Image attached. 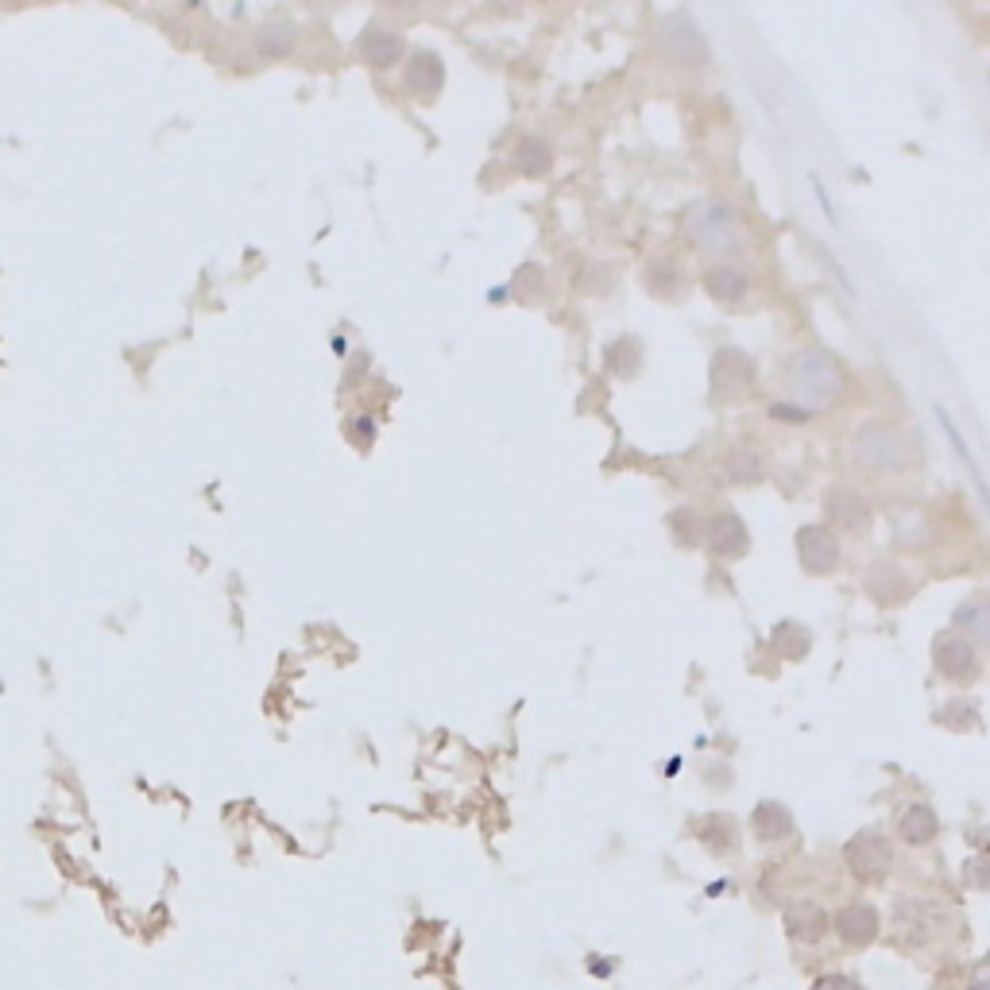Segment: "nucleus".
Returning <instances> with one entry per match:
<instances>
[{"label":"nucleus","instance_id":"nucleus-1","mask_svg":"<svg viewBox=\"0 0 990 990\" xmlns=\"http://www.w3.org/2000/svg\"><path fill=\"white\" fill-rule=\"evenodd\" d=\"M789 391H793V399L801 402V410H809V414L817 407H828V402H835L843 391L840 364H835L824 348H809V352H801L793 364H789Z\"/></svg>","mask_w":990,"mask_h":990},{"label":"nucleus","instance_id":"nucleus-2","mask_svg":"<svg viewBox=\"0 0 990 990\" xmlns=\"http://www.w3.org/2000/svg\"><path fill=\"white\" fill-rule=\"evenodd\" d=\"M688 240L704 252H739L742 247V229H739V217L724 206V201H701V206L688 213Z\"/></svg>","mask_w":990,"mask_h":990},{"label":"nucleus","instance_id":"nucleus-3","mask_svg":"<svg viewBox=\"0 0 990 990\" xmlns=\"http://www.w3.org/2000/svg\"><path fill=\"white\" fill-rule=\"evenodd\" d=\"M855 456L863 461V468L897 472L909 464L913 449L902 430H889V425H863L855 438Z\"/></svg>","mask_w":990,"mask_h":990},{"label":"nucleus","instance_id":"nucleus-4","mask_svg":"<svg viewBox=\"0 0 990 990\" xmlns=\"http://www.w3.org/2000/svg\"><path fill=\"white\" fill-rule=\"evenodd\" d=\"M843 863L851 866V874L863 882H878L882 874L889 871V863H894V847H889V840L882 832H859L847 840V847H843Z\"/></svg>","mask_w":990,"mask_h":990},{"label":"nucleus","instance_id":"nucleus-5","mask_svg":"<svg viewBox=\"0 0 990 990\" xmlns=\"http://www.w3.org/2000/svg\"><path fill=\"white\" fill-rule=\"evenodd\" d=\"M750 387H755V364H750V356H742L739 348H719L712 356V399L735 402Z\"/></svg>","mask_w":990,"mask_h":990},{"label":"nucleus","instance_id":"nucleus-6","mask_svg":"<svg viewBox=\"0 0 990 990\" xmlns=\"http://www.w3.org/2000/svg\"><path fill=\"white\" fill-rule=\"evenodd\" d=\"M662 43H665V51H670V59L685 62V66H704V62H708V43H704V35L696 31V23L688 20L685 12H673L670 20H665Z\"/></svg>","mask_w":990,"mask_h":990},{"label":"nucleus","instance_id":"nucleus-7","mask_svg":"<svg viewBox=\"0 0 990 990\" xmlns=\"http://www.w3.org/2000/svg\"><path fill=\"white\" fill-rule=\"evenodd\" d=\"M797 554H801L804 572L824 577V572H832L835 561H840V541H835V534L828 530V526L812 523V526H801V530H797Z\"/></svg>","mask_w":990,"mask_h":990},{"label":"nucleus","instance_id":"nucleus-8","mask_svg":"<svg viewBox=\"0 0 990 990\" xmlns=\"http://www.w3.org/2000/svg\"><path fill=\"white\" fill-rule=\"evenodd\" d=\"M933 662L944 677L971 681L975 673H979V650H975V642L963 639V634H940L933 646Z\"/></svg>","mask_w":990,"mask_h":990},{"label":"nucleus","instance_id":"nucleus-9","mask_svg":"<svg viewBox=\"0 0 990 990\" xmlns=\"http://www.w3.org/2000/svg\"><path fill=\"white\" fill-rule=\"evenodd\" d=\"M835 936L851 948H866L878 936V909L866 902H851L835 913Z\"/></svg>","mask_w":990,"mask_h":990},{"label":"nucleus","instance_id":"nucleus-10","mask_svg":"<svg viewBox=\"0 0 990 990\" xmlns=\"http://www.w3.org/2000/svg\"><path fill=\"white\" fill-rule=\"evenodd\" d=\"M407 89L414 93V97L430 101L441 93V85H445V66H441V59L433 51H414L407 59Z\"/></svg>","mask_w":990,"mask_h":990},{"label":"nucleus","instance_id":"nucleus-11","mask_svg":"<svg viewBox=\"0 0 990 990\" xmlns=\"http://www.w3.org/2000/svg\"><path fill=\"white\" fill-rule=\"evenodd\" d=\"M824 507H828V515H832V523L851 534H863L866 526H871V507H866L863 495L851 492V487H832Z\"/></svg>","mask_w":990,"mask_h":990},{"label":"nucleus","instance_id":"nucleus-12","mask_svg":"<svg viewBox=\"0 0 990 990\" xmlns=\"http://www.w3.org/2000/svg\"><path fill=\"white\" fill-rule=\"evenodd\" d=\"M747 526L735 510H719L708 523V546L716 557H742L747 554Z\"/></svg>","mask_w":990,"mask_h":990},{"label":"nucleus","instance_id":"nucleus-13","mask_svg":"<svg viewBox=\"0 0 990 990\" xmlns=\"http://www.w3.org/2000/svg\"><path fill=\"white\" fill-rule=\"evenodd\" d=\"M360 54H364V62H368V66L387 70V66H394V62L402 59V39L394 35V31L368 28L360 35Z\"/></svg>","mask_w":990,"mask_h":990},{"label":"nucleus","instance_id":"nucleus-14","mask_svg":"<svg viewBox=\"0 0 990 990\" xmlns=\"http://www.w3.org/2000/svg\"><path fill=\"white\" fill-rule=\"evenodd\" d=\"M786 928H789L793 940L812 944V940H820V936L828 933V917H824V909H820L817 902H793L786 909Z\"/></svg>","mask_w":990,"mask_h":990},{"label":"nucleus","instance_id":"nucleus-15","mask_svg":"<svg viewBox=\"0 0 990 990\" xmlns=\"http://www.w3.org/2000/svg\"><path fill=\"white\" fill-rule=\"evenodd\" d=\"M936 812L928 809V804H909V809L902 812V817H897V835H902L905 843H909V847H920V843H928L936 835Z\"/></svg>","mask_w":990,"mask_h":990},{"label":"nucleus","instance_id":"nucleus-16","mask_svg":"<svg viewBox=\"0 0 990 990\" xmlns=\"http://www.w3.org/2000/svg\"><path fill=\"white\" fill-rule=\"evenodd\" d=\"M294 39H298V28H294L286 15H275V20H267L260 31H255V43H260V51L267 54V59H283V54H291Z\"/></svg>","mask_w":990,"mask_h":990},{"label":"nucleus","instance_id":"nucleus-17","mask_svg":"<svg viewBox=\"0 0 990 990\" xmlns=\"http://www.w3.org/2000/svg\"><path fill=\"white\" fill-rule=\"evenodd\" d=\"M704 291H708L716 302H739L742 294H747V275L735 271V267H724V263H716V267L704 271Z\"/></svg>","mask_w":990,"mask_h":990},{"label":"nucleus","instance_id":"nucleus-18","mask_svg":"<svg viewBox=\"0 0 990 990\" xmlns=\"http://www.w3.org/2000/svg\"><path fill=\"white\" fill-rule=\"evenodd\" d=\"M755 832L762 835V840H786L789 832H793V817H789V809L781 801H762L755 809Z\"/></svg>","mask_w":990,"mask_h":990},{"label":"nucleus","instance_id":"nucleus-19","mask_svg":"<svg viewBox=\"0 0 990 990\" xmlns=\"http://www.w3.org/2000/svg\"><path fill=\"white\" fill-rule=\"evenodd\" d=\"M549 162H554V151H549V144H546V139H538V136H526L523 144L515 147V167L523 170L526 178H538V175H546V170H549Z\"/></svg>","mask_w":990,"mask_h":990},{"label":"nucleus","instance_id":"nucleus-20","mask_svg":"<svg viewBox=\"0 0 990 990\" xmlns=\"http://www.w3.org/2000/svg\"><path fill=\"white\" fill-rule=\"evenodd\" d=\"M866 592L878 603H897L905 596V577L894 569V565H878V569L866 577Z\"/></svg>","mask_w":990,"mask_h":990},{"label":"nucleus","instance_id":"nucleus-21","mask_svg":"<svg viewBox=\"0 0 990 990\" xmlns=\"http://www.w3.org/2000/svg\"><path fill=\"white\" fill-rule=\"evenodd\" d=\"M770 642H773V650H781L786 657H801L804 650H809V631H804L801 623H793V619H786V623L773 626Z\"/></svg>","mask_w":990,"mask_h":990},{"label":"nucleus","instance_id":"nucleus-22","mask_svg":"<svg viewBox=\"0 0 990 990\" xmlns=\"http://www.w3.org/2000/svg\"><path fill=\"white\" fill-rule=\"evenodd\" d=\"M639 360H642V348H639V340H634V337H623L619 345L608 348V364L619 371V376H634Z\"/></svg>","mask_w":990,"mask_h":990},{"label":"nucleus","instance_id":"nucleus-23","mask_svg":"<svg viewBox=\"0 0 990 990\" xmlns=\"http://www.w3.org/2000/svg\"><path fill=\"white\" fill-rule=\"evenodd\" d=\"M956 623L963 626V631H971L979 642L987 639L990 626H987V608H982V600H967L963 608L956 611Z\"/></svg>","mask_w":990,"mask_h":990},{"label":"nucleus","instance_id":"nucleus-24","mask_svg":"<svg viewBox=\"0 0 990 990\" xmlns=\"http://www.w3.org/2000/svg\"><path fill=\"white\" fill-rule=\"evenodd\" d=\"M731 476L742 480V484H758V480H762V461H758L750 449H735L731 453Z\"/></svg>","mask_w":990,"mask_h":990},{"label":"nucleus","instance_id":"nucleus-25","mask_svg":"<svg viewBox=\"0 0 990 990\" xmlns=\"http://www.w3.org/2000/svg\"><path fill=\"white\" fill-rule=\"evenodd\" d=\"M936 418H940L944 422V430H948V438H951V445H956V453L963 456V464L967 468H971V476H975V484H979V492H982V476H979V464H975V456H971V449H967V441H963V433L956 430V425H951V418H948V410H936Z\"/></svg>","mask_w":990,"mask_h":990},{"label":"nucleus","instance_id":"nucleus-26","mask_svg":"<svg viewBox=\"0 0 990 990\" xmlns=\"http://www.w3.org/2000/svg\"><path fill=\"white\" fill-rule=\"evenodd\" d=\"M812 990H863L855 979H847V975H824V979L812 982Z\"/></svg>","mask_w":990,"mask_h":990},{"label":"nucleus","instance_id":"nucleus-27","mask_svg":"<svg viewBox=\"0 0 990 990\" xmlns=\"http://www.w3.org/2000/svg\"><path fill=\"white\" fill-rule=\"evenodd\" d=\"M352 433H356V438H371V433H376V422H371V418H356Z\"/></svg>","mask_w":990,"mask_h":990},{"label":"nucleus","instance_id":"nucleus-28","mask_svg":"<svg viewBox=\"0 0 990 990\" xmlns=\"http://www.w3.org/2000/svg\"><path fill=\"white\" fill-rule=\"evenodd\" d=\"M773 418H809V410H801V407H773Z\"/></svg>","mask_w":990,"mask_h":990},{"label":"nucleus","instance_id":"nucleus-29","mask_svg":"<svg viewBox=\"0 0 990 990\" xmlns=\"http://www.w3.org/2000/svg\"><path fill=\"white\" fill-rule=\"evenodd\" d=\"M673 523H693V515H688V510H685V515H673ZM677 530H681V526H677ZM681 541H685V546H688V541H696L688 526H685V534H681Z\"/></svg>","mask_w":990,"mask_h":990},{"label":"nucleus","instance_id":"nucleus-30","mask_svg":"<svg viewBox=\"0 0 990 990\" xmlns=\"http://www.w3.org/2000/svg\"><path fill=\"white\" fill-rule=\"evenodd\" d=\"M971 874H975V886H987V878H982V859H971Z\"/></svg>","mask_w":990,"mask_h":990},{"label":"nucleus","instance_id":"nucleus-31","mask_svg":"<svg viewBox=\"0 0 990 990\" xmlns=\"http://www.w3.org/2000/svg\"><path fill=\"white\" fill-rule=\"evenodd\" d=\"M971 990H990V982H987V967H979V979H975V987Z\"/></svg>","mask_w":990,"mask_h":990}]
</instances>
